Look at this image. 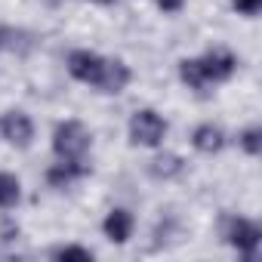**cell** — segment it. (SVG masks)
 I'll list each match as a JSON object with an SVG mask.
<instances>
[{
    "label": "cell",
    "mask_w": 262,
    "mask_h": 262,
    "mask_svg": "<svg viewBox=\"0 0 262 262\" xmlns=\"http://www.w3.org/2000/svg\"><path fill=\"white\" fill-rule=\"evenodd\" d=\"M93 4H99V7H111V4H117V0H93Z\"/></svg>",
    "instance_id": "obj_17"
},
{
    "label": "cell",
    "mask_w": 262,
    "mask_h": 262,
    "mask_svg": "<svg viewBox=\"0 0 262 262\" xmlns=\"http://www.w3.org/2000/svg\"><path fill=\"white\" fill-rule=\"evenodd\" d=\"M222 237L241 256L253 259L259 253V244H262V228H259V222H253L247 216H228L225 225H222Z\"/></svg>",
    "instance_id": "obj_5"
},
{
    "label": "cell",
    "mask_w": 262,
    "mask_h": 262,
    "mask_svg": "<svg viewBox=\"0 0 262 262\" xmlns=\"http://www.w3.org/2000/svg\"><path fill=\"white\" fill-rule=\"evenodd\" d=\"M22 201V182L13 173L0 170V210H13Z\"/></svg>",
    "instance_id": "obj_12"
},
{
    "label": "cell",
    "mask_w": 262,
    "mask_h": 262,
    "mask_svg": "<svg viewBox=\"0 0 262 262\" xmlns=\"http://www.w3.org/2000/svg\"><path fill=\"white\" fill-rule=\"evenodd\" d=\"M56 4H59V0H56Z\"/></svg>",
    "instance_id": "obj_18"
},
{
    "label": "cell",
    "mask_w": 262,
    "mask_h": 262,
    "mask_svg": "<svg viewBox=\"0 0 262 262\" xmlns=\"http://www.w3.org/2000/svg\"><path fill=\"white\" fill-rule=\"evenodd\" d=\"M237 145H241L250 158H259V151H262V129H259V126H247L244 133L237 136Z\"/></svg>",
    "instance_id": "obj_13"
},
{
    "label": "cell",
    "mask_w": 262,
    "mask_h": 262,
    "mask_svg": "<svg viewBox=\"0 0 262 262\" xmlns=\"http://www.w3.org/2000/svg\"><path fill=\"white\" fill-rule=\"evenodd\" d=\"M148 170H151L155 179H176V176L185 170V161H182L179 155H158V158L148 164Z\"/></svg>",
    "instance_id": "obj_11"
},
{
    "label": "cell",
    "mask_w": 262,
    "mask_h": 262,
    "mask_svg": "<svg viewBox=\"0 0 262 262\" xmlns=\"http://www.w3.org/2000/svg\"><path fill=\"white\" fill-rule=\"evenodd\" d=\"M234 10L241 16H256L262 10V0H234Z\"/></svg>",
    "instance_id": "obj_15"
},
{
    "label": "cell",
    "mask_w": 262,
    "mask_h": 262,
    "mask_svg": "<svg viewBox=\"0 0 262 262\" xmlns=\"http://www.w3.org/2000/svg\"><path fill=\"white\" fill-rule=\"evenodd\" d=\"M133 228H136V219H133V213L123 210V207L108 210V216L102 222V231H105V237L111 244H126L129 237H133Z\"/></svg>",
    "instance_id": "obj_8"
},
{
    "label": "cell",
    "mask_w": 262,
    "mask_h": 262,
    "mask_svg": "<svg viewBox=\"0 0 262 262\" xmlns=\"http://www.w3.org/2000/svg\"><path fill=\"white\" fill-rule=\"evenodd\" d=\"M93 148V133L80 120H59L53 129V155L59 161H86Z\"/></svg>",
    "instance_id": "obj_3"
},
{
    "label": "cell",
    "mask_w": 262,
    "mask_h": 262,
    "mask_svg": "<svg viewBox=\"0 0 262 262\" xmlns=\"http://www.w3.org/2000/svg\"><path fill=\"white\" fill-rule=\"evenodd\" d=\"M0 139L16 145V148H28L34 142V120L19 108L4 111L0 114Z\"/></svg>",
    "instance_id": "obj_6"
},
{
    "label": "cell",
    "mask_w": 262,
    "mask_h": 262,
    "mask_svg": "<svg viewBox=\"0 0 262 262\" xmlns=\"http://www.w3.org/2000/svg\"><path fill=\"white\" fill-rule=\"evenodd\" d=\"M170 133V123L155 111V108H139L129 117V126H126V136H129V145H139V148H161L164 139Z\"/></svg>",
    "instance_id": "obj_4"
},
{
    "label": "cell",
    "mask_w": 262,
    "mask_h": 262,
    "mask_svg": "<svg viewBox=\"0 0 262 262\" xmlns=\"http://www.w3.org/2000/svg\"><path fill=\"white\" fill-rule=\"evenodd\" d=\"M234 71H237V56L231 50H222V47L179 62V80L194 93H207V90L231 80Z\"/></svg>",
    "instance_id": "obj_2"
},
{
    "label": "cell",
    "mask_w": 262,
    "mask_h": 262,
    "mask_svg": "<svg viewBox=\"0 0 262 262\" xmlns=\"http://www.w3.org/2000/svg\"><path fill=\"white\" fill-rule=\"evenodd\" d=\"M65 65L77 83L93 86V90L108 93V96L123 93L129 86V80H133V71H129V65L123 59H108L96 50H71Z\"/></svg>",
    "instance_id": "obj_1"
},
{
    "label": "cell",
    "mask_w": 262,
    "mask_h": 262,
    "mask_svg": "<svg viewBox=\"0 0 262 262\" xmlns=\"http://www.w3.org/2000/svg\"><path fill=\"white\" fill-rule=\"evenodd\" d=\"M155 4L164 10V13H179L185 7V0H155Z\"/></svg>",
    "instance_id": "obj_16"
},
{
    "label": "cell",
    "mask_w": 262,
    "mask_h": 262,
    "mask_svg": "<svg viewBox=\"0 0 262 262\" xmlns=\"http://www.w3.org/2000/svg\"><path fill=\"white\" fill-rule=\"evenodd\" d=\"M53 259H77V262H90L93 259V250H86V247H77V244H68V247H56L53 250Z\"/></svg>",
    "instance_id": "obj_14"
},
{
    "label": "cell",
    "mask_w": 262,
    "mask_h": 262,
    "mask_svg": "<svg viewBox=\"0 0 262 262\" xmlns=\"http://www.w3.org/2000/svg\"><path fill=\"white\" fill-rule=\"evenodd\" d=\"M191 145L201 155H219L225 148V129L216 126V123H201L191 133Z\"/></svg>",
    "instance_id": "obj_9"
},
{
    "label": "cell",
    "mask_w": 262,
    "mask_h": 262,
    "mask_svg": "<svg viewBox=\"0 0 262 262\" xmlns=\"http://www.w3.org/2000/svg\"><path fill=\"white\" fill-rule=\"evenodd\" d=\"M90 176V164L86 161H59L47 170V185L50 188H71L74 182L86 179Z\"/></svg>",
    "instance_id": "obj_7"
},
{
    "label": "cell",
    "mask_w": 262,
    "mask_h": 262,
    "mask_svg": "<svg viewBox=\"0 0 262 262\" xmlns=\"http://www.w3.org/2000/svg\"><path fill=\"white\" fill-rule=\"evenodd\" d=\"M31 47H34V37H31L28 31H22V28H10V25L0 28V53L25 56Z\"/></svg>",
    "instance_id": "obj_10"
}]
</instances>
